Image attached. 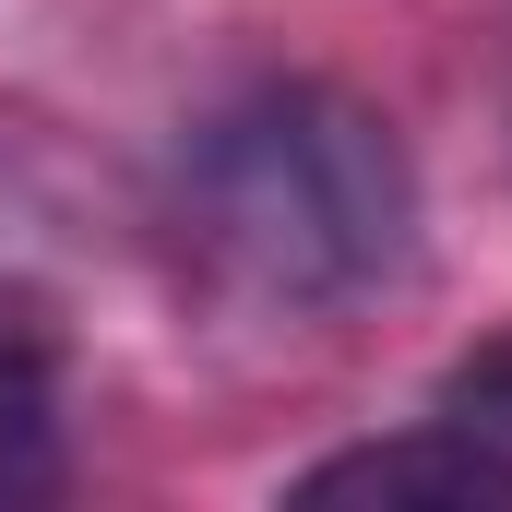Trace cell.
<instances>
[{
  "label": "cell",
  "mask_w": 512,
  "mask_h": 512,
  "mask_svg": "<svg viewBox=\"0 0 512 512\" xmlns=\"http://www.w3.org/2000/svg\"><path fill=\"white\" fill-rule=\"evenodd\" d=\"M48 346H60L48 298H36L24 274H0V405H36V370H48Z\"/></svg>",
  "instance_id": "3"
},
{
  "label": "cell",
  "mask_w": 512,
  "mask_h": 512,
  "mask_svg": "<svg viewBox=\"0 0 512 512\" xmlns=\"http://www.w3.org/2000/svg\"><path fill=\"white\" fill-rule=\"evenodd\" d=\"M179 251L251 310H358L417 262V155L346 84H239L179 131Z\"/></svg>",
  "instance_id": "1"
},
{
  "label": "cell",
  "mask_w": 512,
  "mask_h": 512,
  "mask_svg": "<svg viewBox=\"0 0 512 512\" xmlns=\"http://www.w3.org/2000/svg\"><path fill=\"white\" fill-rule=\"evenodd\" d=\"M298 512H512V453L465 417H417L393 441H358V453H322L298 489Z\"/></svg>",
  "instance_id": "2"
},
{
  "label": "cell",
  "mask_w": 512,
  "mask_h": 512,
  "mask_svg": "<svg viewBox=\"0 0 512 512\" xmlns=\"http://www.w3.org/2000/svg\"><path fill=\"white\" fill-rule=\"evenodd\" d=\"M441 417H465V429H489L512 453V346H489V358H465L453 382H441Z\"/></svg>",
  "instance_id": "4"
}]
</instances>
